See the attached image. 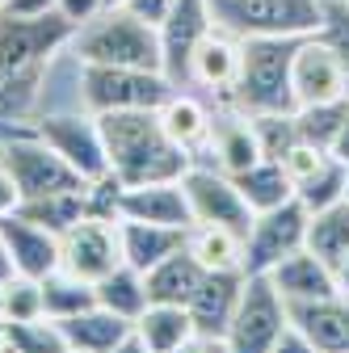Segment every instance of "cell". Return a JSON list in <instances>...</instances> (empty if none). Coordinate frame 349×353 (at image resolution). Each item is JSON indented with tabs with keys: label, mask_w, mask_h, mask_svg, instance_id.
I'll return each mask as SVG.
<instances>
[{
	"label": "cell",
	"mask_w": 349,
	"mask_h": 353,
	"mask_svg": "<svg viewBox=\"0 0 349 353\" xmlns=\"http://www.w3.org/2000/svg\"><path fill=\"white\" fill-rule=\"evenodd\" d=\"M38 316H47V303H42V278L9 274L5 278V324H21V320H38Z\"/></svg>",
	"instance_id": "obj_37"
},
{
	"label": "cell",
	"mask_w": 349,
	"mask_h": 353,
	"mask_svg": "<svg viewBox=\"0 0 349 353\" xmlns=\"http://www.w3.org/2000/svg\"><path fill=\"white\" fill-rule=\"evenodd\" d=\"M135 332L148 341L152 353H177L198 328L190 320V307H181V303H148L143 316L135 320Z\"/></svg>",
	"instance_id": "obj_27"
},
{
	"label": "cell",
	"mask_w": 349,
	"mask_h": 353,
	"mask_svg": "<svg viewBox=\"0 0 349 353\" xmlns=\"http://www.w3.org/2000/svg\"><path fill=\"white\" fill-rule=\"evenodd\" d=\"M118 5H122L126 13H135L139 21H148V26L160 30V21H164L168 9H172V0H118Z\"/></svg>",
	"instance_id": "obj_40"
},
{
	"label": "cell",
	"mask_w": 349,
	"mask_h": 353,
	"mask_svg": "<svg viewBox=\"0 0 349 353\" xmlns=\"http://www.w3.org/2000/svg\"><path fill=\"white\" fill-rule=\"evenodd\" d=\"M290 88H295V110L299 105H328L349 101V76L337 42L328 34H308L295 42L290 59Z\"/></svg>",
	"instance_id": "obj_9"
},
{
	"label": "cell",
	"mask_w": 349,
	"mask_h": 353,
	"mask_svg": "<svg viewBox=\"0 0 349 353\" xmlns=\"http://www.w3.org/2000/svg\"><path fill=\"white\" fill-rule=\"evenodd\" d=\"M143 278H148V299L152 303H181L186 307L194 299V290L202 286L206 270L190 256V248H181V252L164 256L160 265H152Z\"/></svg>",
	"instance_id": "obj_26"
},
{
	"label": "cell",
	"mask_w": 349,
	"mask_h": 353,
	"mask_svg": "<svg viewBox=\"0 0 349 353\" xmlns=\"http://www.w3.org/2000/svg\"><path fill=\"white\" fill-rule=\"evenodd\" d=\"M345 202H349V190H345Z\"/></svg>",
	"instance_id": "obj_54"
},
{
	"label": "cell",
	"mask_w": 349,
	"mask_h": 353,
	"mask_svg": "<svg viewBox=\"0 0 349 353\" xmlns=\"http://www.w3.org/2000/svg\"><path fill=\"white\" fill-rule=\"evenodd\" d=\"M215 30L248 38H308L324 30V0H210Z\"/></svg>",
	"instance_id": "obj_4"
},
{
	"label": "cell",
	"mask_w": 349,
	"mask_h": 353,
	"mask_svg": "<svg viewBox=\"0 0 349 353\" xmlns=\"http://www.w3.org/2000/svg\"><path fill=\"white\" fill-rule=\"evenodd\" d=\"M266 278L274 282V290L286 303H312V299H328V294L341 290L337 270H332L328 261H320L312 248H299V252L282 256Z\"/></svg>",
	"instance_id": "obj_21"
},
{
	"label": "cell",
	"mask_w": 349,
	"mask_h": 353,
	"mask_svg": "<svg viewBox=\"0 0 349 353\" xmlns=\"http://www.w3.org/2000/svg\"><path fill=\"white\" fill-rule=\"evenodd\" d=\"M177 353H232V349H228V341H223V336H210V332H194V336H190V341H186V345H181Z\"/></svg>",
	"instance_id": "obj_43"
},
{
	"label": "cell",
	"mask_w": 349,
	"mask_h": 353,
	"mask_svg": "<svg viewBox=\"0 0 349 353\" xmlns=\"http://www.w3.org/2000/svg\"><path fill=\"white\" fill-rule=\"evenodd\" d=\"M110 353H152V349H148V341L135 332V324H130V332H126V336H122V341H118Z\"/></svg>",
	"instance_id": "obj_44"
},
{
	"label": "cell",
	"mask_w": 349,
	"mask_h": 353,
	"mask_svg": "<svg viewBox=\"0 0 349 353\" xmlns=\"http://www.w3.org/2000/svg\"><path fill=\"white\" fill-rule=\"evenodd\" d=\"M13 274V261H9V248H5V236H0V282Z\"/></svg>",
	"instance_id": "obj_47"
},
{
	"label": "cell",
	"mask_w": 349,
	"mask_h": 353,
	"mask_svg": "<svg viewBox=\"0 0 349 353\" xmlns=\"http://www.w3.org/2000/svg\"><path fill=\"white\" fill-rule=\"evenodd\" d=\"M341 164H349V114H345V122H341V130H337V139H332V148H328Z\"/></svg>",
	"instance_id": "obj_45"
},
{
	"label": "cell",
	"mask_w": 349,
	"mask_h": 353,
	"mask_svg": "<svg viewBox=\"0 0 349 353\" xmlns=\"http://www.w3.org/2000/svg\"><path fill=\"white\" fill-rule=\"evenodd\" d=\"M290 324L286 299L274 290V282L266 274H244V290L236 303V316L223 332L232 353H270V345L282 336V328Z\"/></svg>",
	"instance_id": "obj_8"
},
{
	"label": "cell",
	"mask_w": 349,
	"mask_h": 353,
	"mask_svg": "<svg viewBox=\"0 0 349 353\" xmlns=\"http://www.w3.org/2000/svg\"><path fill=\"white\" fill-rule=\"evenodd\" d=\"M0 345H5V320H0Z\"/></svg>",
	"instance_id": "obj_51"
},
{
	"label": "cell",
	"mask_w": 349,
	"mask_h": 353,
	"mask_svg": "<svg viewBox=\"0 0 349 353\" xmlns=\"http://www.w3.org/2000/svg\"><path fill=\"white\" fill-rule=\"evenodd\" d=\"M290 324L316 345V353H349V294L337 290L312 303H286Z\"/></svg>",
	"instance_id": "obj_18"
},
{
	"label": "cell",
	"mask_w": 349,
	"mask_h": 353,
	"mask_svg": "<svg viewBox=\"0 0 349 353\" xmlns=\"http://www.w3.org/2000/svg\"><path fill=\"white\" fill-rule=\"evenodd\" d=\"M68 51L80 63H106V68H148L164 72V51H160V30L126 13L122 5H106L97 17L72 30Z\"/></svg>",
	"instance_id": "obj_2"
},
{
	"label": "cell",
	"mask_w": 349,
	"mask_h": 353,
	"mask_svg": "<svg viewBox=\"0 0 349 353\" xmlns=\"http://www.w3.org/2000/svg\"><path fill=\"white\" fill-rule=\"evenodd\" d=\"M97 303L106 307V312L122 316L126 324H135V320L143 316V307L152 303V299H148V278L122 261L118 270H110V274L97 282Z\"/></svg>",
	"instance_id": "obj_28"
},
{
	"label": "cell",
	"mask_w": 349,
	"mask_h": 353,
	"mask_svg": "<svg viewBox=\"0 0 349 353\" xmlns=\"http://www.w3.org/2000/svg\"><path fill=\"white\" fill-rule=\"evenodd\" d=\"M240 59H244V42L232 38V34H223V30H210L198 42V51L190 55V68H186V84L181 88L198 84L219 105H228L232 101V88L240 80Z\"/></svg>",
	"instance_id": "obj_15"
},
{
	"label": "cell",
	"mask_w": 349,
	"mask_h": 353,
	"mask_svg": "<svg viewBox=\"0 0 349 353\" xmlns=\"http://www.w3.org/2000/svg\"><path fill=\"white\" fill-rule=\"evenodd\" d=\"M299 38H248L240 80L232 88V110L244 114H295V88H290V59Z\"/></svg>",
	"instance_id": "obj_3"
},
{
	"label": "cell",
	"mask_w": 349,
	"mask_h": 353,
	"mask_svg": "<svg viewBox=\"0 0 349 353\" xmlns=\"http://www.w3.org/2000/svg\"><path fill=\"white\" fill-rule=\"evenodd\" d=\"M13 210H17V190L9 185V176L0 172V219H5V214H13Z\"/></svg>",
	"instance_id": "obj_46"
},
{
	"label": "cell",
	"mask_w": 349,
	"mask_h": 353,
	"mask_svg": "<svg viewBox=\"0 0 349 353\" xmlns=\"http://www.w3.org/2000/svg\"><path fill=\"white\" fill-rule=\"evenodd\" d=\"M308 210L299 206V198L252 214V223L244 232V274H270L274 265L290 252L308 244Z\"/></svg>",
	"instance_id": "obj_10"
},
{
	"label": "cell",
	"mask_w": 349,
	"mask_h": 353,
	"mask_svg": "<svg viewBox=\"0 0 349 353\" xmlns=\"http://www.w3.org/2000/svg\"><path fill=\"white\" fill-rule=\"evenodd\" d=\"M236 185H240V194H244V202H248L252 214L274 210V206H282V202L295 198V185H290V176H286V168L278 160H257L248 172L236 176Z\"/></svg>",
	"instance_id": "obj_30"
},
{
	"label": "cell",
	"mask_w": 349,
	"mask_h": 353,
	"mask_svg": "<svg viewBox=\"0 0 349 353\" xmlns=\"http://www.w3.org/2000/svg\"><path fill=\"white\" fill-rule=\"evenodd\" d=\"M0 320H5V282H0Z\"/></svg>",
	"instance_id": "obj_49"
},
{
	"label": "cell",
	"mask_w": 349,
	"mask_h": 353,
	"mask_svg": "<svg viewBox=\"0 0 349 353\" xmlns=\"http://www.w3.org/2000/svg\"><path fill=\"white\" fill-rule=\"evenodd\" d=\"M0 236H5V248H9V261H13V274H26V278H47L59 270V236L47 232L42 223L26 214H5L0 219Z\"/></svg>",
	"instance_id": "obj_16"
},
{
	"label": "cell",
	"mask_w": 349,
	"mask_h": 353,
	"mask_svg": "<svg viewBox=\"0 0 349 353\" xmlns=\"http://www.w3.org/2000/svg\"><path fill=\"white\" fill-rule=\"evenodd\" d=\"M215 30L210 0H172L168 17L160 21V51H164V76L172 84H186L190 55L198 51V42Z\"/></svg>",
	"instance_id": "obj_14"
},
{
	"label": "cell",
	"mask_w": 349,
	"mask_h": 353,
	"mask_svg": "<svg viewBox=\"0 0 349 353\" xmlns=\"http://www.w3.org/2000/svg\"><path fill=\"white\" fill-rule=\"evenodd\" d=\"M186 248L206 274H244V232L219 223H194Z\"/></svg>",
	"instance_id": "obj_24"
},
{
	"label": "cell",
	"mask_w": 349,
	"mask_h": 353,
	"mask_svg": "<svg viewBox=\"0 0 349 353\" xmlns=\"http://www.w3.org/2000/svg\"><path fill=\"white\" fill-rule=\"evenodd\" d=\"M190 228H160V223H139V219H118V240H122V261L130 270L148 274L152 265L186 248Z\"/></svg>",
	"instance_id": "obj_22"
},
{
	"label": "cell",
	"mask_w": 349,
	"mask_h": 353,
	"mask_svg": "<svg viewBox=\"0 0 349 353\" xmlns=\"http://www.w3.org/2000/svg\"><path fill=\"white\" fill-rule=\"evenodd\" d=\"M270 353H316V345H312L308 336H303L295 324H286V328H282V336L270 345Z\"/></svg>",
	"instance_id": "obj_42"
},
{
	"label": "cell",
	"mask_w": 349,
	"mask_h": 353,
	"mask_svg": "<svg viewBox=\"0 0 349 353\" xmlns=\"http://www.w3.org/2000/svg\"><path fill=\"white\" fill-rule=\"evenodd\" d=\"M181 190H186L194 223H219V228H232V232H248L252 210H248L232 172L215 168V164H190L181 172Z\"/></svg>",
	"instance_id": "obj_11"
},
{
	"label": "cell",
	"mask_w": 349,
	"mask_h": 353,
	"mask_svg": "<svg viewBox=\"0 0 349 353\" xmlns=\"http://www.w3.org/2000/svg\"><path fill=\"white\" fill-rule=\"evenodd\" d=\"M0 353H17V349H13V345H9V341H5V345H0Z\"/></svg>",
	"instance_id": "obj_50"
},
{
	"label": "cell",
	"mask_w": 349,
	"mask_h": 353,
	"mask_svg": "<svg viewBox=\"0 0 349 353\" xmlns=\"http://www.w3.org/2000/svg\"><path fill=\"white\" fill-rule=\"evenodd\" d=\"M68 353H80V349H68Z\"/></svg>",
	"instance_id": "obj_55"
},
{
	"label": "cell",
	"mask_w": 349,
	"mask_h": 353,
	"mask_svg": "<svg viewBox=\"0 0 349 353\" xmlns=\"http://www.w3.org/2000/svg\"><path fill=\"white\" fill-rule=\"evenodd\" d=\"M42 303H47L51 320H68V316H76V312L97 303V286L68 274V270H55V274L42 278Z\"/></svg>",
	"instance_id": "obj_32"
},
{
	"label": "cell",
	"mask_w": 349,
	"mask_h": 353,
	"mask_svg": "<svg viewBox=\"0 0 349 353\" xmlns=\"http://www.w3.org/2000/svg\"><path fill=\"white\" fill-rule=\"evenodd\" d=\"M106 5H118V0H106Z\"/></svg>",
	"instance_id": "obj_52"
},
{
	"label": "cell",
	"mask_w": 349,
	"mask_h": 353,
	"mask_svg": "<svg viewBox=\"0 0 349 353\" xmlns=\"http://www.w3.org/2000/svg\"><path fill=\"white\" fill-rule=\"evenodd\" d=\"M349 114V101H328V105H299L295 110V126H299V139H308L316 148H332L337 130Z\"/></svg>",
	"instance_id": "obj_35"
},
{
	"label": "cell",
	"mask_w": 349,
	"mask_h": 353,
	"mask_svg": "<svg viewBox=\"0 0 349 353\" xmlns=\"http://www.w3.org/2000/svg\"><path fill=\"white\" fill-rule=\"evenodd\" d=\"M5 341L17 353H68L63 328L51 316H38V320H21V324H5Z\"/></svg>",
	"instance_id": "obj_34"
},
{
	"label": "cell",
	"mask_w": 349,
	"mask_h": 353,
	"mask_svg": "<svg viewBox=\"0 0 349 353\" xmlns=\"http://www.w3.org/2000/svg\"><path fill=\"white\" fill-rule=\"evenodd\" d=\"M5 17H47L55 13V0H0Z\"/></svg>",
	"instance_id": "obj_41"
},
{
	"label": "cell",
	"mask_w": 349,
	"mask_h": 353,
	"mask_svg": "<svg viewBox=\"0 0 349 353\" xmlns=\"http://www.w3.org/2000/svg\"><path fill=\"white\" fill-rule=\"evenodd\" d=\"M106 164L122 185H148V181H177L190 168V156L168 139L156 110H118L97 114Z\"/></svg>",
	"instance_id": "obj_1"
},
{
	"label": "cell",
	"mask_w": 349,
	"mask_h": 353,
	"mask_svg": "<svg viewBox=\"0 0 349 353\" xmlns=\"http://www.w3.org/2000/svg\"><path fill=\"white\" fill-rule=\"evenodd\" d=\"M156 114H160V126L168 130V139L190 156V164L206 156L210 135H215V110H210L202 97L186 93V88H172L168 101H164Z\"/></svg>",
	"instance_id": "obj_20"
},
{
	"label": "cell",
	"mask_w": 349,
	"mask_h": 353,
	"mask_svg": "<svg viewBox=\"0 0 349 353\" xmlns=\"http://www.w3.org/2000/svg\"><path fill=\"white\" fill-rule=\"evenodd\" d=\"M223 110H228V114L215 110L210 148H206V156L194 160V164H215V168L240 176V172H248L257 160H266V156H261V143H257V130H252L248 114H244V110H232V105H223Z\"/></svg>",
	"instance_id": "obj_19"
},
{
	"label": "cell",
	"mask_w": 349,
	"mask_h": 353,
	"mask_svg": "<svg viewBox=\"0 0 349 353\" xmlns=\"http://www.w3.org/2000/svg\"><path fill=\"white\" fill-rule=\"evenodd\" d=\"M164 72L148 68H106L80 63V105L89 114H118V110H160L172 93Z\"/></svg>",
	"instance_id": "obj_5"
},
{
	"label": "cell",
	"mask_w": 349,
	"mask_h": 353,
	"mask_svg": "<svg viewBox=\"0 0 349 353\" xmlns=\"http://www.w3.org/2000/svg\"><path fill=\"white\" fill-rule=\"evenodd\" d=\"M345 190H349V164L328 156L320 172H312L303 185H295V198H299V206L308 214H316V210H328V206L345 202Z\"/></svg>",
	"instance_id": "obj_33"
},
{
	"label": "cell",
	"mask_w": 349,
	"mask_h": 353,
	"mask_svg": "<svg viewBox=\"0 0 349 353\" xmlns=\"http://www.w3.org/2000/svg\"><path fill=\"white\" fill-rule=\"evenodd\" d=\"M122 265V240H118V219L101 214H84L80 223H72L59 236V270L84 278V282H101L110 270Z\"/></svg>",
	"instance_id": "obj_12"
},
{
	"label": "cell",
	"mask_w": 349,
	"mask_h": 353,
	"mask_svg": "<svg viewBox=\"0 0 349 353\" xmlns=\"http://www.w3.org/2000/svg\"><path fill=\"white\" fill-rule=\"evenodd\" d=\"M17 214L34 219L47 232L63 236L72 223H80L89 214V198H84V185L80 190H63V194H47V198H30V202H17Z\"/></svg>",
	"instance_id": "obj_31"
},
{
	"label": "cell",
	"mask_w": 349,
	"mask_h": 353,
	"mask_svg": "<svg viewBox=\"0 0 349 353\" xmlns=\"http://www.w3.org/2000/svg\"><path fill=\"white\" fill-rule=\"evenodd\" d=\"M72 21L59 13L47 17H5L0 13V72L30 68V63H47L72 42Z\"/></svg>",
	"instance_id": "obj_13"
},
{
	"label": "cell",
	"mask_w": 349,
	"mask_h": 353,
	"mask_svg": "<svg viewBox=\"0 0 349 353\" xmlns=\"http://www.w3.org/2000/svg\"><path fill=\"white\" fill-rule=\"evenodd\" d=\"M252 130H257V143H261V156L266 160H278L299 143V126H295V114H248Z\"/></svg>",
	"instance_id": "obj_36"
},
{
	"label": "cell",
	"mask_w": 349,
	"mask_h": 353,
	"mask_svg": "<svg viewBox=\"0 0 349 353\" xmlns=\"http://www.w3.org/2000/svg\"><path fill=\"white\" fill-rule=\"evenodd\" d=\"M0 172H5L9 185L17 190V202L47 198V194H63V190H80L84 185V176L76 168H68L63 156H55L30 126L0 143Z\"/></svg>",
	"instance_id": "obj_6"
},
{
	"label": "cell",
	"mask_w": 349,
	"mask_h": 353,
	"mask_svg": "<svg viewBox=\"0 0 349 353\" xmlns=\"http://www.w3.org/2000/svg\"><path fill=\"white\" fill-rule=\"evenodd\" d=\"M320 261H328L332 270L349 261V202H337L328 210H316L308 219V244Z\"/></svg>",
	"instance_id": "obj_29"
},
{
	"label": "cell",
	"mask_w": 349,
	"mask_h": 353,
	"mask_svg": "<svg viewBox=\"0 0 349 353\" xmlns=\"http://www.w3.org/2000/svg\"><path fill=\"white\" fill-rule=\"evenodd\" d=\"M118 219H139V223H160V228H194L190 202L177 181H148V185H122L118 198Z\"/></svg>",
	"instance_id": "obj_17"
},
{
	"label": "cell",
	"mask_w": 349,
	"mask_h": 353,
	"mask_svg": "<svg viewBox=\"0 0 349 353\" xmlns=\"http://www.w3.org/2000/svg\"><path fill=\"white\" fill-rule=\"evenodd\" d=\"M30 130L55 156H63V164L76 168L84 181H97L101 172H110L97 114H89V110H51V114H38L30 122Z\"/></svg>",
	"instance_id": "obj_7"
},
{
	"label": "cell",
	"mask_w": 349,
	"mask_h": 353,
	"mask_svg": "<svg viewBox=\"0 0 349 353\" xmlns=\"http://www.w3.org/2000/svg\"><path fill=\"white\" fill-rule=\"evenodd\" d=\"M59 328H63L68 349H80V353H110V349L130 332V324H126L122 316L106 312L101 303H93V307H84V312L59 320Z\"/></svg>",
	"instance_id": "obj_25"
},
{
	"label": "cell",
	"mask_w": 349,
	"mask_h": 353,
	"mask_svg": "<svg viewBox=\"0 0 349 353\" xmlns=\"http://www.w3.org/2000/svg\"><path fill=\"white\" fill-rule=\"evenodd\" d=\"M337 278H341V290L349 294V261H345V265H341V270H337Z\"/></svg>",
	"instance_id": "obj_48"
},
{
	"label": "cell",
	"mask_w": 349,
	"mask_h": 353,
	"mask_svg": "<svg viewBox=\"0 0 349 353\" xmlns=\"http://www.w3.org/2000/svg\"><path fill=\"white\" fill-rule=\"evenodd\" d=\"M328 156H332L328 148H316V143H308V139H299V143L282 156V168H286V176H290V185H303L312 172H320Z\"/></svg>",
	"instance_id": "obj_38"
},
{
	"label": "cell",
	"mask_w": 349,
	"mask_h": 353,
	"mask_svg": "<svg viewBox=\"0 0 349 353\" xmlns=\"http://www.w3.org/2000/svg\"><path fill=\"white\" fill-rule=\"evenodd\" d=\"M341 5H345V9H349V0H341Z\"/></svg>",
	"instance_id": "obj_53"
},
{
	"label": "cell",
	"mask_w": 349,
	"mask_h": 353,
	"mask_svg": "<svg viewBox=\"0 0 349 353\" xmlns=\"http://www.w3.org/2000/svg\"><path fill=\"white\" fill-rule=\"evenodd\" d=\"M240 290H244V274H206L202 286L194 290V299L186 303L194 328L210 332V336H223L228 324H232V316H236Z\"/></svg>",
	"instance_id": "obj_23"
},
{
	"label": "cell",
	"mask_w": 349,
	"mask_h": 353,
	"mask_svg": "<svg viewBox=\"0 0 349 353\" xmlns=\"http://www.w3.org/2000/svg\"><path fill=\"white\" fill-rule=\"evenodd\" d=\"M106 9V0H55V13L72 26H84L89 17H97Z\"/></svg>",
	"instance_id": "obj_39"
}]
</instances>
